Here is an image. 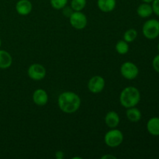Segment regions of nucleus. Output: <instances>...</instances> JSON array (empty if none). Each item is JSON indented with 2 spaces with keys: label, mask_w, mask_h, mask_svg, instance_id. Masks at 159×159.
I'll list each match as a JSON object with an SVG mask.
<instances>
[{
  "label": "nucleus",
  "mask_w": 159,
  "mask_h": 159,
  "mask_svg": "<svg viewBox=\"0 0 159 159\" xmlns=\"http://www.w3.org/2000/svg\"><path fill=\"white\" fill-rule=\"evenodd\" d=\"M81 98L77 93L71 91L63 92L57 98V105L61 111L67 114L77 112L81 107Z\"/></svg>",
  "instance_id": "1"
},
{
  "label": "nucleus",
  "mask_w": 159,
  "mask_h": 159,
  "mask_svg": "<svg viewBox=\"0 0 159 159\" xmlns=\"http://www.w3.org/2000/svg\"><path fill=\"white\" fill-rule=\"evenodd\" d=\"M120 103L124 108L136 107L141 101V93L134 86H127L120 94Z\"/></svg>",
  "instance_id": "2"
},
{
  "label": "nucleus",
  "mask_w": 159,
  "mask_h": 159,
  "mask_svg": "<svg viewBox=\"0 0 159 159\" xmlns=\"http://www.w3.org/2000/svg\"><path fill=\"white\" fill-rule=\"evenodd\" d=\"M124 141V134L120 130L111 128L106 133L104 136V142L108 147L114 148L120 145Z\"/></svg>",
  "instance_id": "3"
},
{
  "label": "nucleus",
  "mask_w": 159,
  "mask_h": 159,
  "mask_svg": "<svg viewBox=\"0 0 159 159\" xmlns=\"http://www.w3.org/2000/svg\"><path fill=\"white\" fill-rule=\"evenodd\" d=\"M142 34L148 40H155L159 36V20L150 19L144 22L142 26Z\"/></svg>",
  "instance_id": "4"
},
{
  "label": "nucleus",
  "mask_w": 159,
  "mask_h": 159,
  "mask_svg": "<svg viewBox=\"0 0 159 159\" xmlns=\"http://www.w3.org/2000/svg\"><path fill=\"white\" fill-rule=\"evenodd\" d=\"M120 71L123 77L127 80H134L139 75V68L131 61H126L121 65Z\"/></svg>",
  "instance_id": "5"
},
{
  "label": "nucleus",
  "mask_w": 159,
  "mask_h": 159,
  "mask_svg": "<svg viewBox=\"0 0 159 159\" xmlns=\"http://www.w3.org/2000/svg\"><path fill=\"white\" fill-rule=\"evenodd\" d=\"M69 23L74 29L81 30L87 26L88 19L82 11H74L69 16Z\"/></svg>",
  "instance_id": "6"
},
{
  "label": "nucleus",
  "mask_w": 159,
  "mask_h": 159,
  "mask_svg": "<svg viewBox=\"0 0 159 159\" xmlns=\"http://www.w3.org/2000/svg\"><path fill=\"white\" fill-rule=\"evenodd\" d=\"M27 75L30 79L34 81H41L47 75L46 68L41 64L34 63L30 65L27 69Z\"/></svg>",
  "instance_id": "7"
},
{
  "label": "nucleus",
  "mask_w": 159,
  "mask_h": 159,
  "mask_svg": "<svg viewBox=\"0 0 159 159\" xmlns=\"http://www.w3.org/2000/svg\"><path fill=\"white\" fill-rule=\"evenodd\" d=\"M106 82L103 77L100 75H95L92 77L88 82V89L90 93L98 94L103 91Z\"/></svg>",
  "instance_id": "8"
},
{
  "label": "nucleus",
  "mask_w": 159,
  "mask_h": 159,
  "mask_svg": "<svg viewBox=\"0 0 159 159\" xmlns=\"http://www.w3.org/2000/svg\"><path fill=\"white\" fill-rule=\"evenodd\" d=\"M32 99L34 104L39 107H43L48 104L49 97L46 90L43 89H37L33 93Z\"/></svg>",
  "instance_id": "9"
},
{
  "label": "nucleus",
  "mask_w": 159,
  "mask_h": 159,
  "mask_svg": "<svg viewBox=\"0 0 159 159\" xmlns=\"http://www.w3.org/2000/svg\"><path fill=\"white\" fill-rule=\"evenodd\" d=\"M33 5L30 0H19L16 4V11L20 16H27L32 12Z\"/></svg>",
  "instance_id": "10"
},
{
  "label": "nucleus",
  "mask_w": 159,
  "mask_h": 159,
  "mask_svg": "<svg viewBox=\"0 0 159 159\" xmlns=\"http://www.w3.org/2000/svg\"><path fill=\"white\" fill-rule=\"evenodd\" d=\"M105 124L109 128H116L119 126L120 122V118L119 114L115 111H109L106 114L105 118H104Z\"/></svg>",
  "instance_id": "11"
},
{
  "label": "nucleus",
  "mask_w": 159,
  "mask_h": 159,
  "mask_svg": "<svg viewBox=\"0 0 159 159\" xmlns=\"http://www.w3.org/2000/svg\"><path fill=\"white\" fill-rule=\"evenodd\" d=\"M147 130L151 135L155 137L159 136V117L153 116L147 122Z\"/></svg>",
  "instance_id": "12"
},
{
  "label": "nucleus",
  "mask_w": 159,
  "mask_h": 159,
  "mask_svg": "<svg viewBox=\"0 0 159 159\" xmlns=\"http://www.w3.org/2000/svg\"><path fill=\"white\" fill-rule=\"evenodd\" d=\"M97 6L102 12H110L116 6V0H97Z\"/></svg>",
  "instance_id": "13"
},
{
  "label": "nucleus",
  "mask_w": 159,
  "mask_h": 159,
  "mask_svg": "<svg viewBox=\"0 0 159 159\" xmlns=\"http://www.w3.org/2000/svg\"><path fill=\"white\" fill-rule=\"evenodd\" d=\"M137 14L141 18H148L153 14V9H152V4L147 2L141 3V5L138 6V9H137Z\"/></svg>",
  "instance_id": "14"
},
{
  "label": "nucleus",
  "mask_w": 159,
  "mask_h": 159,
  "mask_svg": "<svg viewBox=\"0 0 159 159\" xmlns=\"http://www.w3.org/2000/svg\"><path fill=\"white\" fill-rule=\"evenodd\" d=\"M126 116L127 120L131 123H138L139 122L142 117V113L141 110L136 107L127 108L126 110Z\"/></svg>",
  "instance_id": "15"
},
{
  "label": "nucleus",
  "mask_w": 159,
  "mask_h": 159,
  "mask_svg": "<svg viewBox=\"0 0 159 159\" xmlns=\"http://www.w3.org/2000/svg\"><path fill=\"white\" fill-rule=\"evenodd\" d=\"M12 64V57L8 51L0 50V69H7Z\"/></svg>",
  "instance_id": "16"
},
{
  "label": "nucleus",
  "mask_w": 159,
  "mask_h": 159,
  "mask_svg": "<svg viewBox=\"0 0 159 159\" xmlns=\"http://www.w3.org/2000/svg\"><path fill=\"white\" fill-rule=\"evenodd\" d=\"M115 49H116V52L121 55H124L128 53L129 50H130V47H129V43L126 42L124 40H120L116 43L115 46Z\"/></svg>",
  "instance_id": "17"
},
{
  "label": "nucleus",
  "mask_w": 159,
  "mask_h": 159,
  "mask_svg": "<svg viewBox=\"0 0 159 159\" xmlns=\"http://www.w3.org/2000/svg\"><path fill=\"white\" fill-rule=\"evenodd\" d=\"M138 37V31L135 29H128L124 34V40L127 43H132Z\"/></svg>",
  "instance_id": "18"
},
{
  "label": "nucleus",
  "mask_w": 159,
  "mask_h": 159,
  "mask_svg": "<svg viewBox=\"0 0 159 159\" xmlns=\"http://www.w3.org/2000/svg\"><path fill=\"white\" fill-rule=\"evenodd\" d=\"M87 4L86 0H71L70 6L74 11H82Z\"/></svg>",
  "instance_id": "19"
},
{
  "label": "nucleus",
  "mask_w": 159,
  "mask_h": 159,
  "mask_svg": "<svg viewBox=\"0 0 159 159\" xmlns=\"http://www.w3.org/2000/svg\"><path fill=\"white\" fill-rule=\"evenodd\" d=\"M68 0H50L51 6L53 9L61 10L68 5Z\"/></svg>",
  "instance_id": "20"
},
{
  "label": "nucleus",
  "mask_w": 159,
  "mask_h": 159,
  "mask_svg": "<svg viewBox=\"0 0 159 159\" xmlns=\"http://www.w3.org/2000/svg\"><path fill=\"white\" fill-rule=\"evenodd\" d=\"M152 67L154 70L159 74V54H157L152 60Z\"/></svg>",
  "instance_id": "21"
},
{
  "label": "nucleus",
  "mask_w": 159,
  "mask_h": 159,
  "mask_svg": "<svg viewBox=\"0 0 159 159\" xmlns=\"http://www.w3.org/2000/svg\"><path fill=\"white\" fill-rule=\"evenodd\" d=\"M152 9H153V13L159 16V0H154L152 2Z\"/></svg>",
  "instance_id": "22"
},
{
  "label": "nucleus",
  "mask_w": 159,
  "mask_h": 159,
  "mask_svg": "<svg viewBox=\"0 0 159 159\" xmlns=\"http://www.w3.org/2000/svg\"><path fill=\"white\" fill-rule=\"evenodd\" d=\"M62 10H63L64 16H65V17H68V18H69V16L71 15V13L74 12V10L72 9V8H71V6H66L65 7H64L63 9H62Z\"/></svg>",
  "instance_id": "23"
},
{
  "label": "nucleus",
  "mask_w": 159,
  "mask_h": 159,
  "mask_svg": "<svg viewBox=\"0 0 159 159\" xmlns=\"http://www.w3.org/2000/svg\"><path fill=\"white\" fill-rule=\"evenodd\" d=\"M55 157L57 159H62L64 158V153L62 152H61V151H58V152H57L55 153Z\"/></svg>",
  "instance_id": "24"
},
{
  "label": "nucleus",
  "mask_w": 159,
  "mask_h": 159,
  "mask_svg": "<svg viewBox=\"0 0 159 159\" xmlns=\"http://www.w3.org/2000/svg\"><path fill=\"white\" fill-rule=\"evenodd\" d=\"M110 158H113V159H116V158L115 156H113V155H103V156L101 158V159H110Z\"/></svg>",
  "instance_id": "25"
},
{
  "label": "nucleus",
  "mask_w": 159,
  "mask_h": 159,
  "mask_svg": "<svg viewBox=\"0 0 159 159\" xmlns=\"http://www.w3.org/2000/svg\"><path fill=\"white\" fill-rule=\"evenodd\" d=\"M143 2H147V3H152L154 0H141Z\"/></svg>",
  "instance_id": "26"
},
{
  "label": "nucleus",
  "mask_w": 159,
  "mask_h": 159,
  "mask_svg": "<svg viewBox=\"0 0 159 159\" xmlns=\"http://www.w3.org/2000/svg\"><path fill=\"white\" fill-rule=\"evenodd\" d=\"M1 46H2V40L1 38H0V48H1Z\"/></svg>",
  "instance_id": "27"
},
{
  "label": "nucleus",
  "mask_w": 159,
  "mask_h": 159,
  "mask_svg": "<svg viewBox=\"0 0 159 159\" xmlns=\"http://www.w3.org/2000/svg\"><path fill=\"white\" fill-rule=\"evenodd\" d=\"M158 52H159V43H158Z\"/></svg>",
  "instance_id": "28"
}]
</instances>
